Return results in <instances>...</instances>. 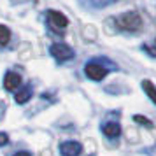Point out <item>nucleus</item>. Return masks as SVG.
Here are the masks:
<instances>
[{"label":"nucleus","mask_w":156,"mask_h":156,"mask_svg":"<svg viewBox=\"0 0 156 156\" xmlns=\"http://www.w3.org/2000/svg\"><path fill=\"white\" fill-rule=\"evenodd\" d=\"M114 23H116L118 30H121V32H130V34L139 32L142 28V18L137 11L123 12V14H119L114 20Z\"/></svg>","instance_id":"1"},{"label":"nucleus","mask_w":156,"mask_h":156,"mask_svg":"<svg viewBox=\"0 0 156 156\" xmlns=\"http://www.w3.org/2000/svg\"><path fill=\"white\" fill-rule=\"evenodd\" d=\"M48 23H49V27L53 32H58L60 34V32H65L67 25H69V20L62 12H58L55 9H49L48 11Z\"/></svg>","instance_id":"2"},{"label":"nucleus","mask_w":156,"mask_h":156,"mask_svg":"<svg viewBox=\"0 0 156 156\" xmlns=\"http://www.w3.org/2000/svg\"><path fill=\"white\" fill-rule=\"evenodd\" d=\"M49 53L53 55L55 60H58V62H67V60L74 58V49H72L70 46L63 44V42L53 44V46L49 48Z\"/></svg>","instance_id":"3"},{"label":"nucleus","mask_w":156,"mask_h":156,"mask_svg":"<svg viewBox=\"0 0 156 156\" xmlns=\"http://www.w3.org/2000/svg\"><path fill=\"white\" fill-rule=\"evenodd\" d=\"M84 72H86V76L90 79H93V81H102V79L107 76L109 69L104 67L100 62H90V63H86Z\"/></svg>","instance_id":"4"},{"label":"nucleus","mask_w":156,"mask_h":156,"mask_svg":"<svg viewBox=\"0 0 156 156\" xmlns=\"http://www.w3.org/2000/svg\"><path fill=\"white\" fill-rule=\"evenodd\" d=\"M60 153H62V156H81L83 146L76 140H67L60 146Z\"/></svg>","instance_id":"5"},{"label":"nucleus","mask_w":156,"mask_h":156,"mask_svg":"<svg viewBox=\"0 0 156 156\" xmlns=\"http://www.w3.org/2000/svg\"><path fill=\"white\" fill-rule=\"evenodd\" d=\"M21 86V76L18 72H7L4 77V88L7 91H14Z\"/></svg>","instance_id":"6"},{"label":"nucleus","mask_w":156,"mask_h":156,"mask_svg":"<svg viewBox=\"0 0 156 156\" xmlns=\"http://www.w3.org/2000/svg\"><path fill=\"white\" fill-rule=\"evenodd\" d=\"M102 132H104L107 137H111V139H116V137H119V133H121V126L118 125V123L111 121V123H105V125L102 126Z\"/></svg>","instance_id":"7"},{"label":"nucleus","mask_w":156,"mask_h":156,"mask_svg":"<svg viewBox=\"0 0 156 156\" xmlns=\"http://www.w3.org/2000/svg\"><path fill=\"white\" fill-rule=\"evenodd\" d=\"M142 90H144V91H146V95L151 98V102H153V104H156V86L153 84L149 79H144V81H142Z\"/></svg>","instance_id":"8"},{"label":"nucleus","mask_w":156,"mask_h":156,"mask_svg":"<svg viewBox=\"0 0 156 156\" xmlns=\"http://www.w3.org/2000/svg\"><path fill=\"white\" fill-rule=\"evenodd\" d=\"M30 97H32V88L30 86H25L23 90H20V91L16 93L14 100H16V104H27L30 100Z\"/></svg>","instance_id":"9"},{"label":"nucleus","mask_w":156,"mask_h":156,"mask_svg":"<svg viewBox=\"0 0 156 156\" xmlns=\"http://www.w3.org/2000/svg\"><path fill=\"white\" fill-rule=\"evenodd\" d=\"M114 2H118V0H88L83 5H88V7H93V9H100V7H105V5H111Z\"/></svg>","instance_id":"10"},{"label":"nucleus","mask_w":156,"mask_h":156,"mask_svg":"<svg viewBox=\"0 0 156 156\" xmlns=\"http://www.w3.org/2000/svg\"><path fill=\"white\" fill-rule=\"evenodd\" d=\"M9 41H11V30L4 25H0V46H7Z\"/></svg>","instance_id":"11"},{"label":"nucleus","mask_w":156,"mask_h":156,"mask_svg":"<svg viewBox=\"0 0 156 156\" xmlns=\"http://www.w3.org/2000/svg\"><path fill=\"white\" fill-rule=\"evenodd\" d=\"M133 119L137 121V123H140L142 126H146V128H153V121L151 119H147V118H144V116H133Z\"/></svg>","instance_id":"12"},{"label":"nucleus","mask_w":156,"mask_h":156,"mask_svg":"<svg viewBox=\"0 0 156 156\" xmlns=\"http://www.w3.org/2000/svg\"><path fill=\"white\" fill-rule=\"evenodd\" d=\"M9 142V135L4 133V132H0V146H5Z\"/></svg>","instance_id":"13"},{"label":"nucleus","mask_w":156,"mask_h":156,"mask_svg":"<svg viewBox=\"0 0 156 156\" xmlns=\"http://www.w3.org/2000/svg\"><path fill=\"white\" fill-rule=\"evenodd\" d=\"M14 156H32V154H30L28 151H20V153H16Z\"/></svg>","instance_id":"14"}]
</instances>
